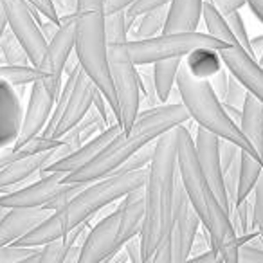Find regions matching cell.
I'll return each instance as SVG.
<instances>
[{"instance_id": "obj_1", "label": "cell", "mask_w": 263, "mask_h": 263, "mask_svg": "<svg viewBox=\"0 0 263 263\" xmlns=\"http://www.w3.org/2000/svg\"><path fill=\"white\" fill-rule=\"evenodd\" d=\"M190 121V112L182 101H166L157 106L139 110L134 124L126 132L121 130L87 164L70 173H65L62 177V182L88 184L112 175L136 150L148 143H154L164 132L173 130L179 124H186Z\"/></svg>"}, {"instance_id": "obj_2", "label": "cell", "mask_w": 263, "mask_h": 263, "mask_svg": "<svg viewBox=\"0 0 263 263\" xmlns=\"http://www.w3.org/2000/svg\"><path fill=\"white\" fill-rule=\"evenodd\" d=\"M146 173L148 168L137 170V172L114 173L85 184L63 208L52 211L47 218L42 220L36 227H33L29 233H26L13 243L22 247H40L54 238L63 236L72 227L83 222H90L101 209L117 202L128 191L143 187L146 182Z\"/></svg>"}, {"instance_id": "obj_3", "label": "cell", "mask_w": 263, "mask_h": 263, "mask_svg": "<svg viewBox=\"0 0 263 263\" xmlns=\"http://www.w3.org/2000/svg\"><path fill=\"white\" fill-rule=\"evenodd\" d=\"M177 136V172L184 186L191 205L197 211L200 223L208 229L213 240V249L218 254V261L236 263L238 247L233 226H231L229 213L220 204L218 197L208 182L200 164H198L195 141L186 124L175 126Z\"/></svg>"}, {"instance_id": "obj_4", "label": "cell", "mask_w": 263, "mask_h": 263, "mask_svg": "<svg viewBox=\"0 0 263 263\" xmlns=\"http://www.w3.org/2000/svg\"><path fill=\"white\" fill-rule=\"evenodd\" d=\"M177 175V136L173 128L155 139L154 157L143 186L144 220L139 231L143 263L150 261L155 249L170 233Z\"/></svg>"}, {"instance_id": "obj_5", "label": "cell", "mask_w": 263, "mask_h": 263, "mask_svg": "<svg viewBox=\"0 0 263 263\" xmlns=\"http://www.w3.org/2000/svg\"><path fill=\"white\" fill-rule=\"evenodd\" d=\"M175 87L179 88L180 101L184 103L186 110L190 112L191 121H195L198 126L213 132L220 139L233 141L243 152H249L254 157L261 159V155L252 148L247 137L241 134L240 126L227 116L226 108L222 105V99L215 94L209 80L195 78L182 62L179 67V72H177Z\"/></svg>"}, {"instance_id": "obj_6", "label": "cell", "mask_w": 263, "mask_h": 263, "mask_svg": "<svg viewBox=\"0 0 263 263\" xmlns=\"http://www.w3.org/2000/svg\"><path fill=\"white\" fill-rule=\"evenodd\" d=\"M105 13L101 9H88L76 13V34H74V52L80 67L94 81L98 90L105 96L117 117L116 90H114L112 74L108 65V44L103 26Z\"/></svg>"}, {"instance_id": "obj_7", "label": "cell", "mask_w": 263, "mask_h": 263, "mask_svg": "<svg viewBox=\"0 0 263 263\" xmlns=\"http://www.w3.org/2000/svg\"><path fill=\"white\" fill-rule=\"evenodd\" d=\"M223 42L209 33L198 31H180V33H161L152 38L128 40L124 44L128 56L137 67L152 65L159 60L184 58L197 47H213L216 51L223 47Z\"/></svg>"}, {"instance_id": "obj_8", "label": "cell", "mask_w": 263, "mask_h": 263, "mask_svg": "<svg viewBox=\"0 0 263 263\" xmlns=\"http://www.w3.org/2000/svg\"><path fill=\"white\" fill-rule=\"evenodd\" d=\"M179 173V172H177ZM200 218L191 205L184 186L177 175L175 184V198H173V211L170 233L164 240L159 243L152 256V263H182L190 259L191 245H193L195 234L200 229Z\"/></svg>"}, {"instance_id": "obj_9", "label": "cell", "mask_w": 263, "mask_h": 263, "mask_svg": "<svg viewBox=\"0 0 263 263\" xmlns=\"http://www.w3.org/2000/svg\"><path fill=\"white\" fill-rule=\"evenodd\" d=\"M124 44H108V65L119 106L117 123L126 132L141 110V87L139 70L128 56Z\"/></svg>"}, {"instance_id": "obj_10", "label": "cell", "mask_w": 263, "mask_h": 263, "mask_svg": "<svg viewBox=\"0 0 263 263\" xmlns=\"http://www.w3.org/2000/svg\"><path fill=\"white\" fill-rule=\"evenodd\" d=\"M2 2L8 16V27L26 49L31 63L38 65L47 49V40L40 29V22L44 16L24 0H2Z\"/></svg>"}, {"instance_id": "obj_11", "label": "cell", "mask_w": 263, "mask_h": 263, "mask_svg": "<svg viewBox=\"0 0 263 263\" xmlns=\"http://www.w3.org/2000/svg\"><path fill=\"white\" fill-rule=\"evenodd\" d=\"M60 88H62V85L51 83L45 78L36 80L31 85L29 99H27V106L24 110V117H22L20 136L13 148L22 146L29 139L40 136L42 130L45 128V124L49 123V117H51L52 108H54Z\"/></svg>"}, {"instance_id": "obj_12", "label": "cell", "mask_w": 263, "mask_h": 263, "mask_svg": "<svg viewBox=\"0 0 263 263\" xmlns=\"http://www.w3.org/2000/svg\"><path fill=\"white\" fill-rule=\"evenodd\" d=\"M98 87L94 85V81L85 74V70L78 69L76 80H74L72 87H70L69 94L65 98V105H63L62 112H60L56 123L52 124L51 130H47L42 136L51 137V139H62L67 132L72 130L94 105V98Z\"/></svg>"}, {"instance_id": "obj_13", "label": "cell", "mask_w": 263, "mask_h": 263, "mask_svg": "<svg viewBox=\"0 0 263 263\" xmlns=\"http://www.w3.org/2000/svg\"><path fill=\"white\" fill-rule=\"evenodd\" d=\"M74 34H76V13L60 16V27L54 36L47 42V49L38 63L44 78L54 85L63 83V72L69 63V56L74 51Z\"/></svg>"}, {"instance_id": "obj_14", "label": "cell", "mask_w": 263, "mask_h": 263, "mask_svg": "<svg viewBox=\"0 0 263 263\" xmlns=\"http://www.w3.org/2000/svg\"><path fill=\"white\" fill-rule=\"evenodd\" d=\"M63 143L58 148L51 152H42V154H29V155H22V157L15 159L13 162L6 164L4 168L0 170V193L4 191H11L15 187L26 184L31 177L38 175L40 170H44L47 164L58 161V159L69 155L70 152L76 150L72 143L62 139Z\"/></svg>"}, {"instance_id": "obj_15", "label": "cell", "mask_w": 263, "mask_h": 263, "mask_svg": "<svg viewBox=\"0 0 263 263\" xmlns=\"http://www.w3.org/2000/svg\"><path fill=\"white\" fill-rule=\"evenodd\" d=\"M119 249V213L117 209H114L88 229L81 245L80 263L110 261V258Z\"/></svg>"}, {"instance_id": "obj_16", "label": "cell", "mask_w": 263, "mask_h": 263, "mask_svg": "<svg viewBox=\"0 0 263 263\" xmlns=\"http://www.w3.org/2000/svg\"><path fill=\"white\" fill-rule=\"evenodd\" d=\"M40 179L31 184L18 187V190L4 191L0 193V208H45L56 197L63 187L62 177L65 173L51 172V173H38Z\"/></svg>"}, {"instance_id": "obj_17", "label": "cell", "mask_w": 263, "mask_h": 263, "mask_svg": "<svg viewBox=\"0 0 263 263\" xmlns=\"http://www.w3.org/2000/svg\"><path fill=\"white\" fill-rule=\"evenodd\" d=\"M222 63L254 98L263 103V67L240 44H226L218 51Z\"/></svg>"}, {"instance_id": "obj_18", "label": "cell", "mask_w": 263, "mask_h": 263, "mask_svg": "<svg viewBox=\"0 0 263 263\" xmlns=\"http://www.w3.org/2000/svg\"><path fill=\"white\" fill-rule=\"evenodd\" d=\"M218 136H215L213 132L205 130L202 126H197V134H195V152H197L198 164H200L202 172H204L208 182L211 184L213 191L218 197L220 204L223 205L227 213H229V198H227L226 187H223L222 180V168H220V157H218Z\"/></svg>"}, {"instance_id": "obj_19", "label": "cell", "mask_w": 263, "mask_h": 263, "mask_svg": "<svg viewBox=\"0 0 263 263\" xmlns=\"http://www.w3.org/2000/svg\"><path fill=\"white\" fill-rule=\"evenodd\" d=\"M24 106L13 85L0 78V152L15 146L20 136Z\"/></svg>"}, {"instance_id": "obj_20", "label": "cell", "mask_w": 263, "mask_h": 263, "mask_svg": "<svg viewBox=\"0 0 263 263\" xmlns=\"http://www.w3.org/2000/svg\"><path fill=\"white\" fill-rule=\"evenodd\" d=\"M121 130H123V128H121L119 123L110 124V126H106L103 132L96 134L92 139L85 141L81 146H78L76 150L70 152L69 155H65V157H62V159H58V161L47 164L44 170H40V173H51V172L70 173V172H74V170L81 168V166L87 164L88 161H92V159H94L96 155H98L99 152H101Z\"/></svg>"}, {"instance_id": "obj_21", "label": "cell", "mask_w": 263, "mask_h": 263, "mask_svg": "<svg viewBox=\"0 0 263 263\" xmlns=\"http://www.w3.org/2000/svg\"><path fill=\"white\" fill-rule=\"evenodd\" d=\"M52 211L45 208H11L0 218V247L9 245L29 233Z\"/></svg>"}, {"instance_id": "obj_22", "label": "cell", "mask_w": 263, "mask_h": 263, "mask_svg": "<svg viewBox=\"0 0 263 263\" xmlns=\"http://www.w3.org/2000/svg\"><path fill=\"white\" fill-rule=\"evenodd\" d=\"M117 213H119V247L128 238L139 234L141 227H143L144 220V190L137 187V190L128 191L124 197L119 198V204L116 205Z\"/></svg>"}, {"instance_id": "obj_23", "label": "cell", "mask_w": 263, "mask_h": 263, "mask_svg": "<svg viewBox=\"0 0 263 263\" xmlns=\"http://www.w3.org/2000/svg\"><path fill=\"white\" fill-rule=\"evenodd\" d=\"M204 0H170L168 18L162 33H180V31H197L202 20Z\"/></svg>"}, {"instance_id": "obj_24", "label": "cell", "mask_w": 263, "mask_h": 263, "mask_svg": "<svg viewBox=\"0 0 263 263\" xmlns=\"http://www.w3.org/2000/svg\"><path fill=\"white\" fill-rule=\"evenodd\" d=\"M241 134L247 137L256 152L263 159V103L247 92L241 105V119L238 123Z\"/></svg>"}, {"instance_id": "obj_25", "label": "cell", "mask_w": 263, "mask_h": 263, "mask_svg": "<svg viewBox=\"0 0 263 263\" xmlns=\"http://www.w3.org/2000/svg\"><path fill=\"white\" fill-rule=\"evenodd\" d=\"M184 65L187 67L191 74L198 80H209L213 74L223 69L222 58L218 51L213 47H197L184 56Z\"/></svg>"}, {"instance_id": "obj_26", "label": "cell", "mask_w": 263, "mask_h": 263, "mask_svg": "<svg viewBox=\"0 0 263 263\" xmlns=\"http://www.w3.org/2000/svg\"><path fill=\"white\" fill-rule=\"evenodd\" d=\"M182 63V58H170V60H159L152 63L154 67V81L157 88V96L162 103L168 101L170 94L175 88L177 83V72Z\"/></svg>"}, {"instance_id": "obj_27", "label": "cell", "mask_w": 263, "mask_h": 263, "mask_svg": "<svg viewBox=\"0 0 263 263\" xmlns=\"http://www.w3.org/2000/svg\"><path fill=\"white\" fill-rule=\"evenodd\" d=\"M263 170V161L254 155H251L249 152L241 150V159H240V177H238V193H236V202H243L249 195H252L254 184L259 177V172Z\"/></svg>"}, {"instance_id": "obj_28", "label": "cell", "mask_w": 263, "mask_h": 263, "mask_svg": "<svg viewBox=\"0 0 263 263\" xmlns=\"http://www.w3.org/2000/svg\"><path fill=\"white\" fill-rule=\"evenodd\" d=\"M166 18H168V6L152 9V11L141 15L139 18H137L139 20L137 26L130 29V33H132L130 40H141V38H152V36L161 34L162 29H164Z\"/></svg>"}, {"instance_id": "obj_29", "label": "cell", "mask_w": 263, "mask_h": 263, "mask_svg": "<svg viewBox=\"0 0 263 263\" xmlns=\"http://www.w3.org/2000/svg\"><path fill=\"white\" fill-rule=\"evenodd\" d=\"M0 78L8 81L9 85H13L15 88H18L33 85L36 80H42L44 72L36 65H9V63H2L0 65Z\"/></svg>"}, {"instance_id": "obj_30", "label": "cell", "mask_w": 263, "mask_h": 263, "mask_svg": "<svg viewBox=\"0 0 263 263\" xmlns=\"http://www.w3.org/2000/svg\"><path fill=\"white\" fill-rule=\"evenodd\" d=\"M0 54H2V62L9 63V65H33L26 49L22 47L18 38L13 34V31L9 27L0 38Z\"/></svg>"}, {"instance_id": "obj_31", "label": "cell", "mask_w": 263, "mask_h": 263, "mask_svg": "<svg viewBox=\"0 0 263 263\" xmlns=\"http://www.w3.org/2000/svg\"><path fill=\"white\" fill-rule=\"evenodd\" d=\"M103 26H105L106 44H124V42L130 40V36H128L126 11L124 9L106 13L105 18H103Z\"/></svg>"}, {"instance_id": "obj_32", "label": "cell", "mask_w": 263, "mask_h": 263, "mask_svg": "<svg viewBox=\"0 0 263 263\" xmlns=\"http://www.w3.org/2000/svg\"><path fill=\"white\" fill-rule=\"evenodd\" d=\"M229 220L236 234H245L254 229L252 226V197L249 195L243 202H238L229 208Z\"/></svg>"}, {"instance_id": "obj_33", "label": "cell", "mask_w": 263, "mask_h": 263, "mask_svg": "<svg viewBox=\"0 0 263 263\" xmlns=\"http://www.w3.org/2000/svg\"><path fill=\"white\" fill-rule=\"evenodd\" d=\"M154 148H155V141L154 143H148V144H144V146H141L139 150L134 152V154H132L114 173H126V172H137V170H146L152 162V157H154Z\"/></svg>"}, {"instance_id": "obj_34", "label": "cell", "mask_w": 263, "mask_h": 263, "mask_svg": "<svg viewBox=\"0 0 263 263\" xmlns=\"http://www.w3.org/2000/svg\"><path fill=\"white\" fill-rule=\"evenodd\" d=\"M38 247H22V245H2L0 247V263H29L36 254Z\"/></svg>"}, {"instance_id": "obj_35", "label": "cell", "mask_w": 263, "mask_h": 263, "mask_svg": "<svg viewBox=\"0 0 263 263\" xmlns=\"http://www.w3.org/2000/svg\"><path fill=\"white\" fill-rule=\"evenodd\" d=\"M168 4H170V0H134V2L124 9V11H126V22H128V34H130L132 27H134V22H136L141 15L152 11V9L168 6Z\"/></svg>"}, {"instance_id": "obj_36", "label": "cell", "mask_w": 263, "mask_h": 263, "mask_svg": "<svg viewBox=\"0 0 263 263\" xmlns=\"http://www.w3.org/2000/svg\"><path fill=\"white\" fill-rule=\"evenodd\" d=\"M252 226L259 231L263 238V170L252 190Z\"/></svg>"}, {"instance_id": "obj_37", "label": "cell", "mask_w": 263, "mask_h": 263, "mask_svg": "<svg viewBox=\"0 0 263 263\" xmlns=\"http://www.w3.org/2000/svg\"><path fill=\"white\" fill-rule=\"evenodd\" d=\"M238 261L243 263H263V238L261 234L254 236L243 243L238 251Z\"/></svg>"}, {"instance_id": "obj_38", "label": "cell", "mask_w": 263, "mask_h": 263, "mask_svg": "<svg viewBox=\"0 0 263 263\" xmlns=\"http://www.w3.org/2000/svg\"><path fill=\"white\" fill-rule=\"evenodd\" d=\"M226 22H227V26H229V29L233 31V34L236 36V40L251 52V44H249L251 36H249V33H247V26H245V20H243V16H241V13L240 11L229 13V15L226 16Z\"/></svg>"}, {"instance_id": "obj_39", "label": "cell", "mask_w": 263, "mask_h": 263, "mask_svg": "<svg viewBox=\"0 0 263 263\" xmlns=\"http://www.w3.org/2000/svg\"><path fill=\"white\" fill-rule=\"evenodd\" d=\"M245 96H247V88H245L233 74H229V83H227V90L222 101L227 103V105L241 108V105H243V101H245Z\"/></svg>"}, {"instance_id": "obj_40", "label": "cell", "mask_w": 263, "mask_h": 263, "mask_svg": "<svg viewBox=\"0 0 263 263\" xmlns=\"http://www.w3.org/2000/svg\"><path fill=\"white\" fill-rule=\"evenodd\" d=\"M94 106L96 110H98V114H99V117H101L103 121H105V124L106 126H110V124H114V123H117V117H116V114H114V110H112V106L108 105V101L105 99V96L101 94V92H96V98H94Z\"/></svg>"}, {"instance_id": "obj_41", "label": "cell", "mask_w": 263, "mask_h": 263, "mask_svg": "<svg viewBox=\"0 0 263 263\" xmlns=\"http://www.w3.org/2000/svg\"><path fill=\"white\" fill-rule=\"evenodd\" d=\"M229 74H231L229 70L223 67V69H220L218 72L209 78V83H211L213 90H215V94L218 96L220 99H223V96H226L227 83H229Z\"/></svg>"}, {"instance_id": "obj_42", "label": "cell", "mask_w": 263, "mask_h": 263, "mask_svg": "<svg viewBox=\"0 0 263 263\" xmlns=\"http://www.w3.org/2000/svg\"><path fill=\"white\" fill-rule=\"evenodd\" d=\"M123 249L126 251V254H128V258H130L132 263H143V251H141L139 234L128 238V240L123 243Z\"/></svg>"}, {"instance_id": "obj_43", "label": "cell", "mask_w": 263, "mask_h": 263, "mask_svg": "<svg viewBox=\"0 0 263 263\" xmlns=\"http://www.w3.org/2000/svg\"><path fill=\"white\" fill-rule=\"evenodd\" d=\"M211 4L222 13L223 16H227L233 11H241L247 6V0H211Z\"/></svg>"}, {"instance_id": "obj_44", "label": "cell", "mask_w": 263, "mask_h": 263, "mask_svg": "<svg viewBox=\"0 0 263 263\" xmlns=\"http://www.w3.org/2000/svg\"><path fill=\"white\" fill-rule=\"evenodd\" d=\"M33 154V152L29 150V148L24 144V146H18V148H9V150H4V152H0V170L4 168L6 164H9V162H13L15 159L22 157V155H29Z\"/></svg>"}, {"instance_id": "obj_45", "label": "cell", "mask_w": 263, "mask_h": 263, "mask_svg": "<svg viewBox=\"0 0 263 263\" xmlns=\"http://www.w3.org/2000/svg\"><path fill=\"white\" fill-rule=\"evenodd\" d=\"M52 6H54L58 16L63 15H74L78 9V0H51Z\"/></svg>"}, {"instance_id": "obj_46", "label": "cell", "mask_w": 263, "mask_h": 263, "mask_svg": "<svg viewBox=\"0 0 263 263\" xmlns=\"http://www.w3.org/2000/svg\"><path fill=\"white\" fill-rule=\"evenodd\" d=\"M134 0H103V13H114L119 9H126Z\"/></svg>"}, {"instance_id": "obj_47", "label": "cell", "mask_w": 263, "mask_h": 263, "mask_svg": "<svg viewBox=\"0 0 263 263\" xmlns=\"http://www.w3.org/2000/svg\"><path fill=\"white\" fill-rule=\"evenodd\" d=\"M187 261H204V263H215L218 261V254H216L215 249H208V251H202L198 252V254H193L190 256V259Z\"/></svg>"}, {"instance_id": "obj_48", "label": "cell", "mask_w": 263, "mask_h": 263, "mask_svg": "<svg viewBox=\"0 0 263 263\" xmlns=\"http://www.w3.org/2000/svg\"><path fill=\"white\" fill-rule=\"evenodd\" d=\"M58 27H60V24L52 22V20H47V18L40 22V29H42V33H44V36H45V40H47V42L54 36V33L58 31Z\"/></svg>"}, {"instance_id": "obj_49", "label": "cell", "mask_w": 263, "mask_h": 263, "mask_svg": "<svg viewBox=\"0 0 263 263\" xmlns=\"http://www.w3.org/2000/svg\"><path fill=\"white\" fill-rule=\"evenodd\" d=\"M88 9H101L103 11V0H78V11H88Z\"/></svg>"}, {"instance_id": "obj_50", "label": "cell", "mask_w": 263, "mask_h": 263, "mask_svg": "<svg viewBox=\"0 0 263 263\" xmlns=\"http://www.w3.org/2000/svg\"><path fill=\"white\" fill-rule=\"evenodd\" d=\"M249 44H251V54L258 60L259 54L263 52V34H258V36L251 38V40H249Z\"/></svg>"}, {"instance_id": "obj_51", "label": "cell", "mask_w": 263, "mask_h": 263, "mask_svg": "<svg viewBox=\"0 0 263 263\" xmlns=\"http://www.w3.org/2000/svg\"><path fill=\"white\" fill-rule=\"evenodd\" d=\"M247 6L251 8V11L254 13V16L263 24V0H247Z\"/></svg>"}, {"instance_id": "obj_52", "label": "cell", "mask_w": 263, "mask_h": 263, "mask_svg": "<svg viewBox=\"0 0 263 263\" xmlns=\"http://www.w3.org/2000/svg\"><path fill=\"white\" fill-rule=\"evenodd\" d=\"M222 105H223V108H226L227 116H229L231 119H233L236 124L240 123V119H241V108H238V106H233V105H227V103H223V101H222Z\"/></svg>"}, {"instance_id": "obj_53", "label": "cell", "mask_w": 263, "mask_h": 263, "mask_svg": "<svg viewBox=\"0 0 263 263\" xmlns=\"http://www.w3.org/2000/svg\"><path fill=\"white\" fill-rule=\"evenodd\" d=\"M6 29H8V16H6L4 2L0 0V38H2V34H4Z\"/></svg>"}, {"instance_id": "obj_54", "label": "cell", "mask_w": 263, "mask_h": 263, "mask_svg": "<svg viewBox=\"0 0 263 263\" xmlns=\"http://www.w3.org/2000/svg\"><path fill=\"white\" fill-rule=\"evenodd\" d=\"M258 63H259V65H261V67H263V52H261V54H259V58H258Z\"/></svg>"}, {"instance_id": "obj_55", "label": "cell", "mask_w": 263, "mask_h": 263, "mask_svg": "<svg viewBox=\"0 0 263 263\" xmlns=\"http://www.w3.org/2000/svg\"><path fill=\"white\" fill-rule=\"evenodd\" d=\"M6 213V208H0V218H2V215Z\"/></svg>"}]
</instances>
